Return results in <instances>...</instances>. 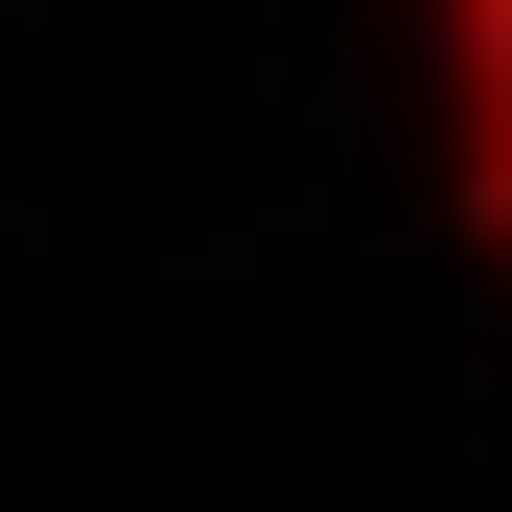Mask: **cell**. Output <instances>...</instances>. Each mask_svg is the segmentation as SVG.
Returning <instances> with one entry per match:
<instances>
[{
    "label": "cell",
    "mask_w": 512,
    "mask_h": 512,
    "mask_svg": "<svg viewBox=\"0 0 512 512\" xmlns=\"http://www.w3.org/2000/svg\"><path fill=\"white\" fill-rule=\"evenodd\" d=\"M461 231L512 256V52H461Z\"/></svg>",
    "instance_id": "1"
},
{
    "label": "cell",
    "mask_w": 512,
    "mask_h": 512,
    "mask_svg": "<svg viewBox=\"0 0 512 512\" xmlns=\"http://www.w3.org/2000/svg\"><path fill=\"white\" fill-rule=\"evenodd\" d=\"M436 52H512V0H436Z\"/></svg>",
    "instance_id": "2"
}]
</instances>
